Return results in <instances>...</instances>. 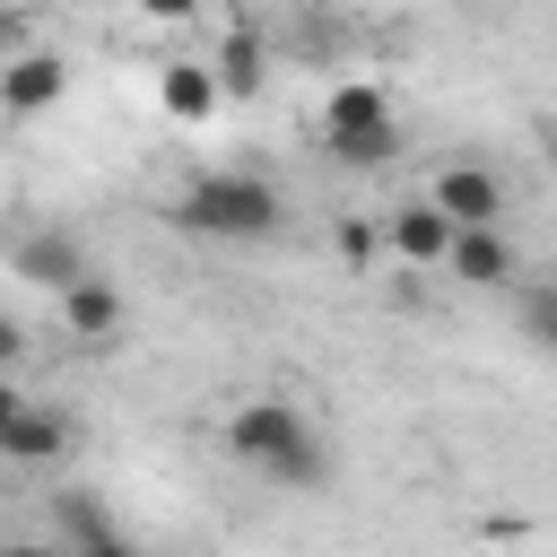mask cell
<instances>
[{
    "mask_svg": "<svg viewBox=\"0 0 557 557\" xmlns=\"http://www.w3.org/2000/svg\"><path fill=\"white\" fill-rule=\"evenodd\" d=\"M0 52H9V61L26 52V17H17V9H0Z\"/></svg>",
    "mask_w": 557,
    "mask_h": 557,
    "instance_id": "obj_16",
    "label": "cell"
},
{
    "mask_svg": "<svg viewBox=\"0 0 557 557\" xmlns=\"http://www.w3.org/2000/svg\"><path fill=\"white\" fill-rule=\"evenodd\" d=\"M426 200L444 209V226H453V235H470V226H496V209H505V183H496L487 165H444V174L426 183Z\"/></svg>",
    "mask_w": 557,
    "mask_h": 557,
    "instance_id": "obj_6",
    "label": "cell"
},
{
    "mask_svg": "<svg viewBox=\"0 0 557 557\" xmlns=\"http://www.w3.org/2000/svg\"><path fill=\"white\" fill-rule=\"evenodd\" d=\"M339 252H348V261H374V226H357V218H339Z\"/></svg>",
    "mask_w": 557,
    "mask_h": 557,
    "instance_id": "obj_14",
    "label": "cell"
},
{
    "mask_svg": "<svg viewBox=\"0 0 557 557\" xmlns=\"http://www.w3.org/2000/svg\"><path fill=\"white\" fill-rule=\"evenodd\" d=\"M0 557H70V548H44V540H17V548H0Z\"/></svg>",
    "mask_w": 557,
    "mask_h": 557,
    "instance_id": "obj_20",
    "label": "cell"
},
{
    "mask_svg": "<svg viewBox=\"0 0 557 557\" xmlns=\"http://www.w3.org/2000/svg\"><path fill=\"white\" fill-rule=\"evenodd\" d=\"M52 522H61V548H87V540H104V531H113V513H104V496H87V487H61V505H52Z\"/></svg>",
    "mask_w": 557,
    "mask_h": 557,
    "instance_id": "obj_13",
    "label": "cell"
},
{
    "mask_svg": "<svg viewBox=\"0 0 557 557\" xmlns=\"http://www.w3.org/2000/svg\"><path fill=\"white\" fill-rule=\"evenodd\" d=\"M17 409H26V392H17L9 374H0V435H9V418H17Z\"/></svg>",
    "mask_w": 557,
    "mask_h": 557,
    "instance_id": "obj_19",
    "label": "cell"
},
{
    "mask_svg": "<svg viewBox=\"0 0 557 557\" xmlns=\"http://www.w3.org/2000/svg\"><path fill=\"white\" fill-rule=\"evenodd\" d=\"M261 70H270V35H261V26H226V44L209 52L218 96H252V87H261Z\"/></svg>",
    "mask_w": 557,
    "mask_h": 557,
    "instance_id": "obj_8",
    "label": "cell"
},
{
    "mask_svg": "<svg viewBox=\"0 0 557 557\" xmlns=\"http://www.w3.org/2000/svg\"><path fill=\"white\" fill-rule=\"evenodd\" d=\"M540 157H548V165H557V122H548V131H540Z\"/></svg>",
    "mask_w": 557,
    "mask_h": 557,
    "instance_id": "obj_21",
    "label": "cell"
},
{
    "mask_svg": "<svg viewBox=\"0 0 557 557\" xmlns=\"http://www.w3.org/2000/svg\"><path fill=\"white\" fill-rule=\"evenodd\" d=\"M444 270H453L461 287H505V278H513V244H505L496 226H470V235H453Z\"/></svg>",
    "mask_w": 557,
    "mask_h": 557,
    "instance_id": "obj_9",
    "label": "cell"
},
{
    "mask_svg": "<svg viewBox=\"0 0 557 557\" xmlns=\"http://www.w3.org/2000/svg\"><path fill=\"white\" fill-rule=\"evenodd\" d=\"M174 218H183L191 235H218V244H261V235H278L287 209H278V183H270V174L218 165V174H191V183H183Z\"/></svg>",
    "mask_w": 557,
    "mask_h": 557,
    "instance_id": "obj_2",
    "label": "cell"
},
{
    "mask_svg": "<svg viewBox=\"0 0 557 557\" xmlns=\"http://www.w3.org/2000/svg\"><path fill=\"white\" fill-rule=\"evenodd\" d=\"M531 331H540V348L557 357V296H531Z\"/></svg>",
    "mask_w": 557,
    "mask_h": 557,
    "instance_id": "obj_15",
    "label": "cell"
},
{
    "mask_svg": "<svg viewBox=\"0 0 557 557\" xmlns=\"http://www.w3.org/2000/svg\"><path fill=\"white\" fill-rule=\"evenodd\" d=\"M61 322H70L78 339H113V331H122V296H113L104 278H78V287L61 296Z\"/></svg>",
    "mask_w": 557,
    "mask_h": 557,
    "instance_id": "obj_12",
    "label": "cell"
},
{
    "mask_svg": "<svg viewBox=\"0 0 557 557\" xmlns=\"http://www.w3.org/2000/svg\"><path fill=\"white\" fill-rule=\"evenodd\" d=\"M61 96H70V61H61V52H17V61H0V113L35 122V113H52Z\"/></svg>",
    "mask_w": 557,
    "mask_h": 557,
    "instance_id": "obj_5",
    "label": "cell"
},
{
    "mask_svg": "<svg viewBox=\"0 0 557 557\" xmlns=\"http://www.w3.org/2000/svg\"><path fill=\"white\" fill-rule=\"evenodd\" d=\"M392 252H400V261H444V252H453V226H444V209H435V200H409V209H392Z\"/></svg>",
    "mask_w": 557,
    "mask_h": 557,
    "instance_id": "obj_11",
    "label": "cell"
},
{
    "mask_svg": "<svg viewBox=\"0 0 557 557\" xmlns=\"http://www.w3.org/2000/svg\"><path fill=\"white\" fill-rule=\"evenodd\" d=\"M70 557H139V548H131L122 531H104V540H87V548H70Z\"/></svg>",
    "mask_w": 557,
    "mask_h": 557,
    "instance_id": "obj_17",
    "label": "cell"
},
{
    "mask_svg": "<svg viewBox=\"0 0 557 557\" xmlns=\"http://www.w3.org/2000/svg\"><path fill=\"white\" fill-rule=\"evenodd\" d=\"M9 278H35V287L70 296V287L87 278V244H78L70 226H26V235L9 244Z\"/></svg>",
    "mask_w": 557,
    "mask_h": 557,
    "instance_id": "obj_4",
    "label": "cell"
},
{
    "mask_svg": "<svg viewBox=\"0 0 557 557\" xmlns=\"http://www.w3.org/2000/svg\"><path fill=\"white\" fill-rule=\"evenodd\" d=\"M61 453H70V418L44 409V400H26V409L9 418V435H0V461H26V470H44V461H61Z\"/></svg>",
    "mask_w": 557,
    "mask_h": 557,
    "instance_id": "obj_7",
    "label": "cell"
},
{
    "mask_svg": "<svg viewBox=\"0 0 557 557\" xmlns=\"http://www.w3.org/2000/svg\"><path fill=\"white\" fill-rule=\"evenodd\" d=\"M322 139H331V157H339V165H392V157H400V122H392V104H383V87H374V78L331 87Z\"/></svg>",
    "mask_w": 557,
    "mask_h": 557,
    "instance_id": "obj_3",
    "label": "cell"
},
{
    "mask_svg": "<svg viewBox=\"0 0 557 557\" xmlns=\"http://www.w3.org/2000/svg\"><path fill=\"white\" fill-rule=\"evenodd\" d=\"M17 348H26V331H17V322H9V313H0V374H9V366H17Z\"/></svg>",
    "mask_w": 557,
    "mask_h": 557,
    "instance_id": "obj_18",
    "label": "cell"
},
{
    "mask_svg": "<svg viewBox=\"0 0 557 557\" xmlns=\"http://www.w3.org/2000/svg\"><path fill=\"white\" fill-rule=\"evenodd\" d=\"M226 453H235L244 470H261L270 487H296V496H313V487L331 479L322 435H313L287 400H244V409L226 418Z\"/></svg>",
    "mask_w": 557,
    "mask_h": 557,
    "instance_id": "obj_1",
    "label": "cell"
},
{
    "mask_svg": "<svg viewBox=\"0 0 557 557\" xmlns=\"http://www.w3.org/2000/svg\"><path fill=\"white\" fill-rule=\"evenodd\" d=\"M157 104H165L174 122H209V113H218V78H209V61H165Z\"/></svg>",
    "mask_w": 557,
    "mask_h": 557,
    "instance_id": "obj_10",
    "label": "cell"
}]
</instances>
